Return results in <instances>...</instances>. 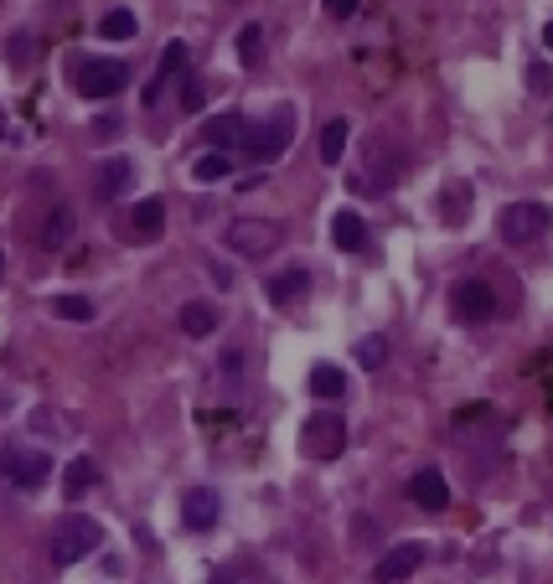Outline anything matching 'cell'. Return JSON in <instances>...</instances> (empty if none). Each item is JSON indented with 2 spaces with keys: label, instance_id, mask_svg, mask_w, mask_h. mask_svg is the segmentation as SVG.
Returning a JSON list of instances; mask_svg holds the SVG:
<instances>
[{
  "label": "cell",
  "instance_id": "obj_34",
  "mask_svg": "<svg viewBox=\"0 0 553 584\" xmlns=\"http://www.w3.org/2000/svg\"><path fill=\"white\" fill-rule=\"evenodd\" d=\"M543 47L553 52V21H543Z\"/></svg>",
  "mask_w": 553,
  "mask_h": 584
},
{
  "label": "cell",
  "instance_id": "obj_9",
  "mask_svg": "<svg viewBox=\"0 0 553 584\" xmlns=\"http://www.w3.org/2000/svg\"><path fill=\"white\" fill-rule=\"evenodd\" d=\"M187 57H192V47L181 42V37L161 47V68H156V78H150V83H145V94H140V104H145V109H156V104H161V94H166V83L187 73Z\"/></svg>",
  "mask_w": 553,
  "mask_h": 584
},
{
  "label": "cell",
  "instance_id": "obj_6",
  "mask_svg": "<svg viewBox=\"0 0 553 584\" xmlns=\"http://www.w3.org/2000/svg\"><path fill=\"white\" fill-rule=\"evenodd\" d=\"M73 83H78L83 99H114V94H125L130 68L114 63V57H88V63L73 68Z\"/></svg>",
  "mask_w": 553,
  "mask_h": 584
},
{
  "label": "cell",
  "instance_id": "obj_10",
  "mask_svg": "<svg viewBox=\"0 0 553 584\" xmlns=\"http://www.w3.org/2000/svg\"><path fill=\"white\" fill-rule=\"evenodd\" d=\"M119 233L135 238V243H156V238L166 233V202H161V197L135 202V207L125 212V228H119Z\"/></svg>",
  "mask_w": 553,
  "mask_h": 584
},
{
  "label": "cell",
  "instance_id": "obj_18",
  "mask_svg": "<svg viewBox=\"0 0 553 584\" xmlns=\"http://www.w3.org/2000/svg\"><path fill=\"white\" fill-rule=\"evenodd\" d=\"M305 290H311V274H305V269H280V274H269V300H274V305H290V300H300Z\"/></svg>",
  "mask_w": 553,
  "mask_h": 584
},
{
  "label": "cell",
  "instance_id": "obj_2",
  "mask_svg": "<svg viewBox=\"0 0 553 584\" xmlns=\"http://www.w3.org/2000/svg\"><path fill=\"white\" fill-rule=\"evenodd\" d=\"M290 140H295V109L290 104H274L269 119H259V125L243 130V150H249V161H259V166L280 161L290 150Z\"/></svg>",
  "mask_w": 553,
  "mask_h": 584
},
{
  "label": "cell",
  "instance_id": "obj_31",
  "mask_svg": "<svg viewBox=\"0 0 553 584\" xmlns=\"http://www.w3.org/2000/svg\"><path fill=\"white\" fill-rule=\"evenodd\" d=\"M528 88H533V94H548V88H553V73H548L543 63H533V68H528Z\"/></svg>",
  "mask_w": 553,
  "mask_h": 584
},
{
  "label": "cell",
  "instance_id": "obj_36",
  "mask_svg": "<svg viewBox=\"0 0 553 584\" xmlns=\"http://www.w3.org/2000/svg\"><path fill=\"white\" fill-rule=\"evenodd\" d=\"M0 140H6V114H0Z\"/></svg>",
  "mask_w": 553,
  "mask_h": 584
},
{
  "label": "cell",
  "instance_id": "obj_28",
  "mask_svg": "<svg viewBox=\"0 0 553 584\" xmlns=\"http://www.w3.org/2000/svg\"><path fill=\"white\" fill-rule=\"evenodd\" d=\"M466 181H450L445 187V223H466Z\"/></svg>",
  "mask_w": 553,
  "mask_h": 584
},
{
  "label": "cell",
  "instance_id": "obj_12",
  "mask_svg": "<svg viewBox=\"0 0 553 584\" xmlns=\"http://www.w3.org/2000/svg\"><path fill=\"white\" fill-rule=\"evenodd\" d=\"M409 502L424 512H445L450 507V481L440 476V466H424L409 476Z\"/></svg>",
  "mask_w": 553,
  "mask_h": 584
},
{
  "label": "cell",
  "instance_id": "obj_33",
  "mask_svg": "<svg viewBox=\"0 0 553 584\" xmlns=\"http://www.w3.org/2000/svg\"><path fill=\"white\" fill-rule=\"evenodd\" d=\"M114 130H119V114H104V119H94V135H99V140H109Z\"/></svg>",
  "mask_w": 553,
  "mask_h": 584
},
{
  "label": "cell",
  "instance_id": "obj_13",
  "mask_svg": "<svg viewBox=\"0 0 553 584\" xmlns=\"http://www.w3.org/2000/svg\"><path fill=\"white\" fill-rule=\"evenodd\" d=\"M218 512H223V502L212 486H192L187 497H181V522H187L192 533H207L212 522H218Z\"/></svg>",
  "mask_w": 553,
  "mask_h": 584
},
{
  "label": "cell",
  "instance_id": "obj_30",
  "mask_svg": "<svg viewBox=\"0 0 553 584\" xmlns=\"http://www.w3.org/2000/svg\"><path fill=\"white\" fill-rule=\"evenodd\" d=\"M176 99H181V109H187V114H197L207 94H202V83H197V78H176Z\"/></svg>",
  "mask_w": 553,
  "mask_h": 584
},
{
  "label": "cell",
  "instance_id": "obj_15",
  "mask_svg": "<svg viewBox=\"0 0 553 584\" xmlns=\"http://www.w3.org/2000/svg\"><path fill=\"white\" fill-rule=\"evenodd\" d=\"M331 243L342 254H362L367 249V223H362V212H352V207H342L331 218Z\"/></svg>",
  "mask_w": 553,
  "mask_h": 584
},
{
  "label": "cell",
  "instance_id": "obj_8",
  "mask_svg": "<svg viewBox=\"0 0 553 584\" xmlns=\"http://www.w3.org/2000/svg\"><path fill=\"white\" fill-rule=\"evenodd\" d=\"M450 311H455V321L481 326V321L497 316V290H491L486 280H460V285L450 290Z\"/></svg>",
  "mask_w": 553,
  "mask_h": 584
},
{
  "label": "cell",
  "instance_id": "obj_17",
  "mask_svg": "<svg viewBox=\"0 0 553 584\" xmlns=\"http://www.w3.org/2000/svg\"><path fill=\"white\" fill-rule=\"evenodd\" d=\"M243 130H249V125H243V114H218V119H207V125H202V135H207V145L212 150H223V156H228V150L233 145H243Z\"/></svg>",
  "mask_w": 553,
  "mask_h": 584
},
{
  "label": "cell",
  "instance_id": "obj_32",
  "mask_svg": "<svg viewBox=\"0 0 553 584\" xmlns=\"http://www.w3.org/2000/svg\"><path fill=\"white\" fill-rule=\"evenodd\" d=\"M326 11H331L336 21H347V16H357V0H326Z\"/></svg>",
  "mask_w": 553,
  "mask_h": 584
},
{
  "label": "cell",
  "instance_id": "obj_4",
  "mask_svg": "<svg viewBox=\"0 0 553 584\" xmlns=\"http://www.w3.org/2000/svg\"><path fill=\"white\" fill-rule=\"evenodd\" d=\"M548 223H553V212H548L543 202H507V207L497 212V233H502V243H512V249L543 238Z\"/></svg>",
  "mask_w": 553,
  "mask_h": 584
},
{
  "label": "cell",
  "instance_id": "obj_11",
  "mask_svg": "<svg viewBox=\"0 0 553 584\" xmlns=\"http://www.w3.org/2000/svg\"><path fill=\"white\" fill-rule=\"evenodd\" d=\"M424 553H429L424 543H398V548H388L383 559L373 564V579H378V584H404V579L424 564Z\"/></svg>",
  "mask_w": 553,
  "mask_h": 584
},
{
  "label": "cell",
  "instance_id": "obj_22",
  "mask_svg": "<svg viewBox=\"0 0 553 584\" xmlns=\"http://www.w3.org/2000/svg\"><path fill=\"white\" fill-rule=\"evenodd\" d=\"M135 32H140V21H135L130 6H114V11L99 16V37H104V42H130Z\"/></svg>",
  "mask_w": 553,
  "mask_h": 584
},
{
  "label": "cell",
  "instance_id": "obj_23",
  "mask_svg": "<svg viewBox=\"0 0 553 584\" xmlns=\"http://www.w3.org/2000/svg\"><path fill=\"white\" fill-rule=\"evenodd\" d=\"M192 176L202 181V187H218V181H228V176H233V161L223 156V150H207V156H197V161H192Z\"/></svg>",
  "mask_w": 553,
  "mask_h": 584
},
{
  "label": "cell",
  "instance_id": "obj_24",
  "mask_svg": "<svg viewBox=\"0 0 553 584\" xmlns=\"http://www.w3.org/2000/svg\"><path fill=\"white\" fill-rule=\"evenodd\" d=\"M347 140H352V125H347V119H331V125L321 130V161L336 166L347 156Z\"/></svg>",
  "mask_w": 553,
  "mask_h": 584
},
{
  "label": "cell",
  "instance_id": "obj_25",
  "mask_svg": "<svg viewBox=\"0 0 553 584\" xmlns=\"http://www.w3.org/2000/svg\"><path fill=\"white\" fill-rule=\"evenodd\" d=\"M238 63H243V68H259V63H264V26H259V21L238 26Z\"/></svg>",
  "mask_w": 553,
  "mask_h": 584
},
{
  "label": "cell",
  "instance_id": "obj_19",
  "mask_svg": "<svg viewBox=\"0 0 553 584\" xmlns=\"http://www.w3.org/2000/svg\"><path fill=\"white\" fill-rule=\"evenodd\" d=\"M305 388H311L321 404H331V398L347 393V373H342V367H331V362H316L311 367V383H305Z\"/></svg>",
  "mask_w": 553,
  "mask_h": 584
},
{
  "label": "cell",
  "instance_id": "obj_14",
  "mask_svg": "<svg viewBox=\"0 0 553 584\" xmlns=\"http://www.w3.org/2000/svg\"><path fill=\"white\" fill-rule=\"evenodd\" d=\"M130 181H135V161L130 156H109L94 176V197L99 202H114L119 192H130Z\"/></svg>",
  "mask_w": 553,
  "mask_h": 584
},
{
  "label": "cell",
  "instance_id": "obj_35",
  "mask_svg": "<svg viewBox=\"0 0 553 584\" xmlns=\"http://www.w3.org/2000/svg\"><path fill=\"white\" fill-rule=\"evenodd\" d=\"M212 584H233V574H212Z\"/></svg>",
  "mask_w": 553,
  "mask_h": 584
},
{
  "label": "cell",
  "instance_id": "obj_29",
  "mask_svg": "<svg viewBox=\"0 0 553 584\" xmlns=\"http://www.w3.org/2000/svg\"><path fill=\"white\" fill-rule=\"evenodd\" d=\"M6 63H11V68H26V63H32V32H16V37L6 42Z\"/></svg>",
  "mask_w": 553,
  "mask_h": 584
},
{
  "label": "cell",
  "instance_id": "obj_27",
  "mask_svg": "<svg viewBox=\"0 0 553 584\" xmlns=\"http://www.w3.org/2000/svg\"><path fill=\"white\" fill-rule=\"evenodd\" d=\"M357 362L367 367V373H378V367L388 362V342H383V336H362V342H357Z\"/></svg>",
  "mask_w": 553,
  "mask_h": 584
},
{
  "label": "cell",
  "instance_id": "obj_3",
  "mask_svg": "<svg viewBox=\"0 0 553 584\" xmlns=\"http://www.w3.org/2000/svg\"><path fill=\"white\" fill-rule=\"evenodd\" d=\"M342 450H347V419L342 414H331V409L305 414V424H300V455L305 460H336Z\"/></svg>",
  "mask_w": 553,
  "mask_h": 584
},
{
  "label": "cell",
  "instance_id": "obj_37",
  "mask_svg": "<svg viewBox=\"0 0 553 584\" xmlns=\"http://www.w3.org/2000/svg\"><path fill=\"white\" fill-rule=\"evenodd\" d=\"M0 274H6V249H0Z\"/></svg>",
  "mask_w": 553,
  "mask_h": 584
},
{
  "label": "cell",
  "instance_id": "obj_5",
  "mask_svg": "<svg viewBox=\"0 0 553 584\" xmlns=\"http://www.w3.org/2000/svg\"><path fill=\"white\" fill-rule=\"evenodd\" d=\"M0 476H6L11 486H21V491H37L52 476V455L32 450V445H6L0 450Z\"/></svg>",
  "mask_w": 553,
  "mask_h": 584
},
{
  "label": "cell",
  "instance_id": "obj_21",
  "mask_svg": "<svg viewBox=\"0 0 553 584\" xmlns=\"http://www.w3.org/2000/svg\"><path fill=\"white\" fill-rule=\"evenodd\" d=\"M181 331L187 336H212L218 331V305H207V300H192V305H181Z\"/></svg>",
  "mask_w": 553,
  "mask_h": 584
},
{
  "label": "cell",
  "instance_id": "obj_16",
  "mask_svg": "<svg viewBox=\"0 0 553 584\" xmlns=\"http://www.w3.org/2000/svg\"><path fill=\"white\" fill-rule=\"evenodd\" d=\"M94 486H99V460H94V455H78L73 466L63 471V497H68V502H83Z\"/></svg>",
  "mask_w": 553,
  "mask_h": 584
},
{
  "label": "cell",
  "instance_id": "obj_26",
  "mask_svg": "<svg viewBox=\"0 0 553 584\" xmlns=\"http://www.w3.org/2000/svg\"><path fill=\"white\" fill-rule=\"evenodd\" d=\"M68 238H73V207H52L47 228H42V243H47V249H63Z\"/></svg>",
  "mask_w": 553,
  "mask_h": 584
},
{
  "label": "cell",
  "instance_id": "obj_1",
  "mask_svg": "<svg viewBox=\"0 0 553 584\" xmlns=\"http://www.w3.org/2000/svg\"><path fill=\"white\" fill-rule=\"evenodd\" d=\"M52 564L57 569H73V564H83L94 548H104V528L94 517H83V512H63L57 517V528H52Z\"/></svg>",
  "mask_w": 553,
  "mask_h": 584
},
{
  "label": "cell",
  "instance_id": "obj_20",
  "mask_svg": "<svg viewBox=\"0 0 553 584\" xmlns=\"http://www.w3.org/2000/svg\"><path fill=\"white\" fill-rule=\"evenodd\" d=\"M47 311H52L57 321H78V326H88V321L99 316V305L88 300V295H52V300H47Z\"/></svg>",
  "mask_w": 553,
  "mask_h": 584
},
{
  "label": "cell",
  "instance_id": "obj_7",
  "mask_svg": "<svg viewBox=\"0 0 553 584\" xmlns=\"http://www.w3.org/2000/svg\"><path fill=\"white\" fill-rule=\"evenodd\" d=\"M285 243V228L269 223V218H233L228 223V249L243 254V259H264Z\"/></svg>",
  "mask_w": 553,
  "mask_h": 584
}]
</instances>
